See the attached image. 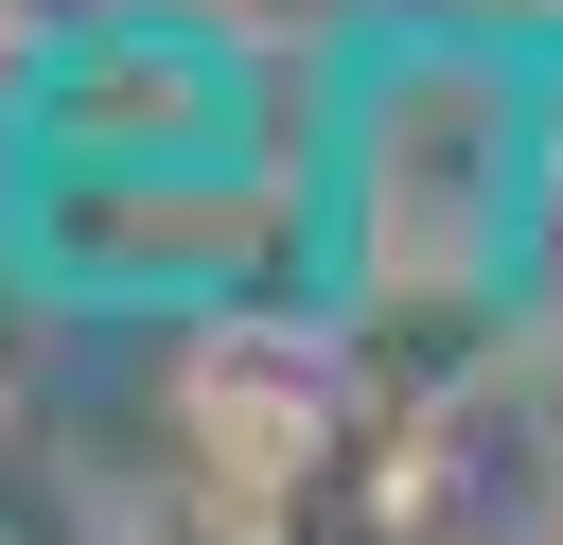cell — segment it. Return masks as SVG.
<instances>
[{"label":"cell","mask_w":563,"mask_h":545,"mask_svg":"<svg viewBox=\"0 0 563 545\" xmlns=\"http://www.w3.org/2000/svg\"><path fill=\"white\" fill-rule=\"evenodd\" d=\"M528 246V53L405 35L334 123V264L369 316H493Z\"/></svg>","instance_id":"cell-1"},{"label":"cell","mask_w":563,"mask_h":545,"mask_svg":"<svg viewBox=\"0 0 563 545\" xmlns=\"http://www.w3.org/2000/svg\"><path fill=\"white\" fill-rule=\"evenodd\" d=\"M246 70L211 35H70L18 70V176H141V158H229Z\"/></svg>","instance_id":"cell-2"},{"label":"cell","mask_w":563,"mask_h":545,"mask_svg":"<svg viewBox=\"0 0 563 545\" xmlns=\"http://www.w3.org/2000/svg\"><path fill=\"white\" fill-rule=\"evenodd\" d=\"M510 299L563 334V53H528V246H510Z\"/></svg>","instance_id":"cell-3"},{"label":"cell","mask_w":563,"mask_h":545,"mask_svg":"<svg viewBox=\"0 0 563 545\" xmlns=\"http://www.w3.org/2000/svg\"><path fill=\"white\" fill-rule=\"evenodd\" d=\"M0 229H18V53H0Z\"/></svg>","instance_id":"cell-4"}]
</instances>
